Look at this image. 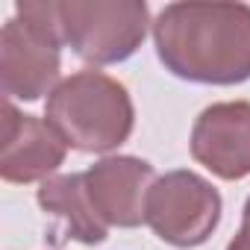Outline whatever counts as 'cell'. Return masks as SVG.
Wrapping results in <instances>:
<instances>
[{
  "label": "cell",
  "instance_id": "obj_6",
  "mask_svg": "<svg viewBox=\"0 0 250 250\" xmlns=\"http://www.w3.org/2000/svg\"><path fill=\"white\" fill-rule=\"evenodd\" d=\"M88 197L106 227L133 229L147 221V197L159 180L153 165L139 156H103L85 174Z\"/></svg>",
  "mask_w": 250,
  "mask_h": 250
},
{
  "label": "cell",
  "instance_id": "obj_9",
  "mask_svg": "<svg viewBox=\"0 0 250 250\" xmlns=\"http://www.w3.org/2000/svg\"><path fill=\"white\" fill-rule=\"evenodd\" d=\"M39 206L50 218H56L59 232L65 238L88 244V247L106 241L109 227L100 221V215L88 197L83 174H59V177L44 180L39 188Z\"/></svg>",
  "mask_w": 250,
  "mask_h": 250
},
{
  "label": "cell",
  "instance_id": "obj_5",
  "mask_svg": "<svg viewBox=\"0 0 250 250\" xmlns=\"http://www.w3.org/2000/svg\"><path fill=\"white\" fill-rule=\"evenodd\" d=\"M62 39L24 21L9 18L0 30V85L9 100H39L62 83Z\"/></svg>",
  "mask_w": 250,
  "mask_h": 250
},
{
  "label": "cell",
  "instance_id": "obj_8",
  "mask_svg": "<svg viewBox=\"0 0 250 250\" xmlns=\"http://www.w3.org/2000/svg\"><path fill=\"white\" fill-rule=\"evenodd\" d=\"M3 142H0V177L6 183H44L65 162L68 145L50 127L47 118L24 115L15 103L3 112Z\"/></svg>",
  "mask_w": 250,
  "mask_h": 250
},
{
  "label": "cell",
  "instance_id": "obj_3",
  "mask_svg": "<svg viewBox=\"0 0 250 250\" xmlns=\"http://www.w3.org/2000/svg\"><path fill=\"white\" fill-rule=\"evenodd\" d=\"M62 42L91 65H118L147 39L145 0H59Z\"/></svg>",
  "mask_w": 250,
  "mask_h": 250
},
{
  "label": "cell",
  "instance_id": "obj_10",
  "mask_svg": "<svg viewBox=\"0 0 250 250\" xmlns=\"http://www.w3.org/2000/svg\"><path fill=\"white\" fill-rule=\"evenodd\" d=\"M227 250H250V197H247L244 212H241V227H238L235 238L227 244Z\"/></svg>",
  "mask_w": 250,
  "mask_h": 250
},
{
  "label": "cell",
  "instance_id": "obj_2",
  "mask_svg": "<svg viewBox=\"0 0 250 250\" xmlns=\"http://www.w3.org/2000/svg\"><path fill=\"white\" fill-rule=\"evenodd\" d=\"M44 118L83 153H109L130 139L136 109L127 85L103 71H77L47 97Z\"/></svg>",
  "mask_w": 250,
  "mask_h": 250
},
{
  "label": "cell",
  "instance_id": "obj_1",
  "mask_svg": "<svg viewBox=\"0 0 250 250\" xmlns=\"http://www.w3.org/2000/svg\"><path fill=\"white\" fill-rule=\"evenodd\" d=\"M159 62L180 80L238 85L250 80L247 3H168L153 21Z\"/></svg>",
  "mask_w": 250,
  "mask_h": 250
},
{
  "label": "cell",
  "instance_id": "obj_4",
  "mask_svg": "<svg viewBox=\"0 0 250 250\" xmlns=\"http://www.w3.org/2000/svg\"><path fill=\"white\" fill-rule=\"evenodd\" d=\"M224 200L218 188L194 171L162 174L147 197V227L171 247H197L221 224Z\"/></svg>",
  "mask_w": 250,
  "mask_h": 250
},
{
  "label": "cell",
  "instance_id": "obj_7",
  "mask_svg": "<svg viewBox=\"0 0 250 250\" xmlns=\"http://www.w3.org/2000/svg\"><path fill=\"white\" fill-rule=\"evenodd\" d=\"M194 162L221 180L250 177V103L224 100L206 106L188 139Z\"/></svg>",
  "mask_w": 250,
  "mask_h": 250
}]
</instances>
